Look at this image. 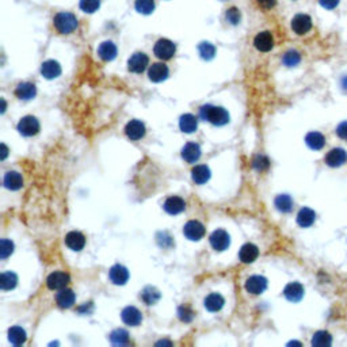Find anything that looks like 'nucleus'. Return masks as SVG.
<instances>
[{"instance_id": "nucleus-27", "label": "nucleus", "mask_w": 347, "mask_h": 347, "mask_svg": "<svg viewBox=\"0 0 347 347\" xmlns=\"http://www.w3.org/2000/svg\"><path fill=\"white\" fill-rule=\"evenodd\" d=\"M5 186L9 189V190H19L22 186H23V178L22 175L17 171H9V172L5 175Z\"/></svg>"}, {"instance_id": "nucleus-30", "label": "nucleus", "mask_w": 347, "mask_h": 347, "mask_svg": "<svg viewBox=\"0 0 347 347\" xmlns=\"http://www.w3.org/2000/svg\"><path fill=\"white\" fill-rule=\"evenodd\" d=\"M315 220H316V213L309 208H303L299 212V214H297V222L303 228L311 226L315 222Z\"/></svg>"}, {"instance_id": "nucleus-52", "label": "nucleus", "mask_w": 347, "mask_h": 347, "mask_svg": "<svg viewBox=\"0 0 347 347\" xmlns=\"http://www.w3.org/2000/svg\"><path fill=\"white\" fill-rule=\"evenodd\" d=\"M6 111V102L5 99H2V113H5Z\"/></svg>"}, {"instance_id": "nucleus-14", "label": "nucleus", "mask_w": 347, "mask_h": 347, "mask_svg": "<svg viewBox=\"0 0 347 347\" xmlns=\"http://www.w3.org/2000/svg\"><path fill=\"white\" fill-rule=\"evenodd\" d=\"M254 45L259 52H269L274 46V38L270 31H262L254 38Z\"/></svg>"}, {"instance_id": "nucleus-39", "label": "nucleus", "mask_w": 347, "mask_h": 347, "mask_svg": "<svg viewBox=\"0 0 347 347\" xmlns=\"http://www.w3.org/2000/svg\"><path fill=\"white\" fill-rule=\"evenodd\" d=\"M198 52L204 60H212L216 54V48L210 42H201L198 45Z\"/></svg>"}, {"instance_id": "nucleus-33", "label": "nucleus", "mask_w": 347, "mask_h": 347, "mask_svg": "<svg viewBox=\"0 0 347 347\" xmlns=\"http://www.w3.org/2000/svg\"><path fill=\"white\" fill-rule=\"evenodd\" d=\"M140 297H141V300H143L147 305H153V304H156L157 301L160 300V293H159V291H157L156 287L147 286L143 292H141Z\"/></svg>"}, {"instance_id": "nucleus-22", "label": "nucleus", "mask_w": 347, "mask_h": 347, "mask_svg": "<svg viewBox=\"0 0 347 347\" xmlns=\"http://www.w3.org/2000/svg\"><path fill=\"white\" fill-rule=\"evenodd\" d=\"M182 157L187 163H195L201 157V147L197 143H187L182 148Z\"/></svg>"}, {"instance_id": "nucleus-32", "label": "nucleus", "mask_w": 347, "mask_h": 347, "mask_svg": "<svg viewBox=\"0 0 347 347\" xmlns=\"http://www.w3.org/2000/svg\"><path fill=\"white\" fill-rule=\"evenodd\" d=\"M305 143L313 151H319L325 145V139L324 136L319 133V132H311L305 137Z\"/></svg>"}, {"instance_id": "nucleus-8", "label": "nucleus", "mask_w": 347, "mask_h": 347, "mask_svg": "<svg viewBox=\"0 0 347 347\" xmlns=\"http://www.w3.org/2000/svg\"><path fill=\"white\" fill-rule=\"evenodd\" d=\"M148 64H149V59L145 53L137 52L128 60V70L133 74H141L147 70Z\"/></svg>"}, {"instance_id": "nucleus-46", "label": "nucleus", "mask_w": 347, "mask_h": 347, "mask_svg": "<svg viewBox=\"0 0 347 347\" xmlns=\"http://www.w3.org/2000/svg\"><path fill=\"white\" fill-rule=\"evenodd\" d=\"M319 3L323 9L325 10H334L336 9L340 3V0H319Z\"/></svg>"}, {"instance_id": "nucleus-40", "label": "nucleus", "mask_w": 347, "mask_h": 347, "mask_svg": "<svg viewBox=\"0 0 347 347\" xmlns=\"http://www.w3.org/2000/svg\"><path fill=\"white\" fill-rule=\"evenodd\" d=\"M282 61H283V64L286 65V67H291L292 68V67L299 65V63L301 61V56H300V53L297 50H289V52L283 54Z\"/></svg>"}, {"instance_id": "nucleus-47", "label": "nucleus", "mask_w": 347, "mask_h": 347, "mask_svg": "<svg viewBox=\"0 0 347 347\" xmlns=\"http://www.w3.org/2000/svg\"><path fill=\"white\" fill-rule=\"evenodd\" d=\"M260 9L263 10H271L274 6L277 5V0H256Z\"/></svg>"}, {"instance_id": "nucleus-15", "label": "nucleus", "mask_w": 347, "mask_h": 347, "mask_svg": "<svg viewBox=\"0 0 347 347\" xmlns=\"http://www.w3.org/2000/svg\"><path fill=\"white\" fill-rule=\"evenodd\" d=\"M148 76L152 82H164L165 79L168 78V67L163 63H155L151 65V68L148 71Z\"/></svg>"}, {"instance_id": "nucleus-16", "label": "nucleus", "mask_w": 347, "mask_h": 347, "mask_svg": "<svg viewBox=\"0 0 347 347\" xmlns=\"http://www.w3.org/2000/svg\"><path fill=\"white\" fill-rule=\"evenodd\" d=\"M65 244L72 251H82L86 246V238H84V235L78 232V230H72L65 236Z\"/></svg>"}, {"instance_id": "nucleus-28", "label": "nucleus", "mask_w": 347, "mask_h": 347, "mask_svg": "<svg viewBox=\"0 0 347 347\" xmlns=\"http://www.w3.org/2000/svg\"><path fill=\"white\" fill-rule=\"evenodd\" d=\"M179 128L183 133H194L198 128V120L193 114H185L179 120Z\"/></svg>"}, {"instance_id": "nucleus-11", "label": "nucleus", "mask_w": 347, "mask_h": 347, "mask_svg": "<svg viewBox=\"0 0 347 347\" xmlns=\"http://www.w3.org/2000/svg\"><path fill=\"white\" fill-rule=\"evenodd\" d=\"M125 133L130 140L137 141V140L143 139L145 136V125L139 120H132L126 124Z\"/></svg>"}, {"instance_id": "nucleus-49", "label": "nucleus", "mask_w": 347, "mask_h": 347, "mask_svg": "<svg viewBox=\"0 0 347 347\" xmlns=\"http://www.w3.org/2000/svg\"><path fill=\"white\" fill-rule=\"evenodd\" d=\"M2 149H3V153H2V159L5 160L7 155H9V148L6 147V144H2Z\"/></svg>"}, {"instance_id": "nucleus-3", "label": "nucleus", "mask_w": 347, "mask_h": 347, "mask_svg": "<svg viewBox=\"0 0 347 347\" xmlns=\"http://www.w3.org/2000/svg\"><path fill=\"white\" fill-rule=\"evenodd\" d=\"M175 52H177L175 43L167 38L159 39V41L155 43V48H153V53H155L157 59H160V60H169V59H172Z\"/></svg>"}, {"instance_id": "nucleus-35", "label": "nucleus", "mask_w": 347, "mask_h": 347, "mask_svg": "<svg viewBox=\"0 0 347 347\" xmlns=\"http://www.w3.org/2000/svg\"><path fill=\"white\" fill-rule=\"evenodd\" d=\"M274 204H275V208L282 213H289L293 209V200L291 198V195L287 194L278 195Z\"/></svg>"}, {"instance_id": "nucleus-37", "label": "nucleus", "mask_w": 347, "mask_h": 347, "mask_svg": "<svg viewBox=\"0 0 347 347\" xmlns=\"http://www.w3.org/2000/svg\"><path fill=\"white\" fill-rule=\"evenodd\" d=\"M110 342L113 343L114 346H125V344H128L129 343V334H128V331L122 330V328L114 330L110 334Z\"/></svg>"}, {"instance_id": "nucleus-26", "label": "nucleus", "mask_w": 347, "mask_h": 347, "mask_svg": "<svg viewBox=\"0 0 347 347\" xmlns=\"http://www.w3.org/2000/svg\"><path fill=\"white\" fill-rule=\"evenodd\" d=\"M35 94H37L35 86L27 82L19 83L17 87V90H15V95H17L19 99H23V100L33 99V98L35 96Z\"/></svg>"}, {"instance_id": "nucleus-6", "label": "nucleus", "mask_w": 347, "mask_h": 347, "mask_svg": "<svg viewBox=\"0 0 347 347\" xmlns=\"http://www.w3.org/2000/svg\"><path fill=\"white\" fill-rule=\"evenodd\" d=\"M311 29H312V18L307 14H297L292 19V30L295 31L296 34H307Z\"/></svg>"}, {"instance_id": "nucleus-19", "label": "nucleus", "mask_w": 347, "mask_h": 347, "mask_svg": "<svg viewBox=\"0 0 347 347\" xmlns=\"http://www.w3.org/2000/svg\"><path fill=\"white\" fill-rule=\"evenodd\" d=\"M164 210L168 214H172V216H175V214H179V213H182L185 209H186V202L181 198V197H177V195H174V197H169V198H167V201L164 202Z\"/></svg>"}, {"instance_id": "nucleus-25", "label": "nucleus", "mask_w": 347, "mask_h": 347, "mask_svg": "<svg viewBox=\"0 0 347 347\" xmlns=\"http://www.w3.org/2000/svg\"><path fill=\"white\" fill-rule=\"evenodd\" d=\"M224 304H225L224 297L218 293H210L204 301L205 308L208 309L209 312H218L224 307Z\"/></svg>"}, {"instance_id": "nucleus-50", "label": "nucleus", "mask_w": 347, "mask_h": 347, "mask_svg": "<svg viewBox=\"0 0 347 347\" xmlns=\"http://www.w3.org/2000/svg\"><path fill=\"white\" fill-rule=\"evenodd\" d=\"M342 87L347 91V76H344V78L342 79Z\"/></svg>"}, {"instance_id": "nucleus-43", "label": "nucleus", "mask_w": 347, "mask_h": 347, "mask_svg": "<svg viewBox=\"0 0 347 347\" xmlns=\"http://www.w3.org/2000/svg\"><path fill=\"white\" fill-rule=\"evenodd\" d=\"M252 167L258 171H266L270 167V160L263 155H258L252 160Z\"/></svg>"}, {"instance_id": "nucleus-20", "label": "nucleus", "mask_w": 347, "mask_h": 347, "mask_svg": "<svg viewBox=\"0 0 347 347\" xmlns=\"http://www.w3.org/2000/svg\"><path fill=\"white\" fill-rule=\"evenodd\" d=\"M283 295L292 303H299L300 300L304 297V286L299 282H291L285 287Z\"/></svg>"}, {"instance_id": "nucleus-51", "label": "nucleus", "mask_w": 347, "mask_h": 347, "mask_svg": "<svg viewBox=\"0 0 347 347\" xmlns=\"http://www.w3.org/2000/svg\"><path fill=\"white\" fill-rule=\"evenodd\" d=\"M156 344H157V346H160V344H168V346H171L172 343L168 342V340H160V342H157Z\"/></svg>"}, {"instance_id": "nucleus-48", "label": "nucleus", "mask_w": 347, "mask_h": 347, "mask_svg": "<svg viewBox=\"0 0 347 347\" xmlns=\"http://www.w3.org/2000/svg\"><path fill=\"white\" fill-rule=\"evenodd\" d=\"M336 135H338L339 139L347 140V122H342V124L336 128Z\"/></svg>"}, {"instance_id": "nucleus-21", "label": "nucleus", "mask_w": 347, "mask_h": 347, "mask_svg": "<svg viewBox=\"0 0 347 347\" xmlns=\"http://www.w3.org/2000/svg\"><path fill=\"white\" fill-rule=\"evenodd\" d=\"M41 74H42L43 78L49 79V80L59 78L61 75L60 64L54 60L45 61V63H42V65H41Z\"/></svg>"}, {"instance_id": "nucleus-34", "label": "nucleus", "mask_w": 347, "mask_h": 347, "mask_svg": "<svg viewBox=\"0 0 347 347\" xmlns=\"http://www.w3.org/2000/svg\"><path fill=\"white\" fill-rule=\"evenodd\" d=\"M18 283V277L17 274L13 273V271H5L0 277V286L3 291H11L14 287L17 286Z\"/></svg>"}, {"instance_id": "nucleus-9", "label": "nucleus", "mask_w": 347, "mask_h": 347, "mask_svg": "<svg viewBox=\"0 0 347 347\" xmlns=\"http://www.w3.org/2000/svg\"><path fill=\"white\" fill-rule=\"evenodd\" d=\"M71 278L70 275L64 271H54L46 279V285H48L49 289L52 291H61L67 287V285L70 283Z\"/></svg>"}, {"instance_id": "nucleus-44", "label": "nucleus", "mask_w": 347, "mask_h": 347, "mask_svg": "<svg viewBox=\"0 0 347 347\" xmlns=\"http://www.w3.org/2000/svg\"><path fill=\"white\" fill-rule=\"evenodd\" d=\"M225 18L230 25H239L240 19H242V15H240V11L236 7H230L229 10H226Z\"/></svg>"}, {"instance_id": "nucleus-24", "label": "nucleus", "mask_w": 347, "mask_h": 347, "mask_svg": "<svg viewBox=\"0 0 347 347\" xmlns=\"http://www.w3.org/2000/svg\"><path fill=\"white\" fill-rule=\"evenodd\" d=\"M75 300H76L75 293L71 289H67V287L61 289L56 296V303L60 308H71L75 304Z\"/></svg>"}, {"instance_id": "nucleus-10", "label": "nucleus", "mask_w": 347, "mask_h": 347, "mask_svg": "<svg viewBox=\"0 0 347 347\" xmlns=\"http://www.w3.org/2000/svg\"><path fill=\"white\" fill-rule=\"evenodd\" d=\"M267 287V279L262 275H252L246 281V291L251 295H260Z\"/></svg>"}, {"instance_id": "nucleus-17", "label": "nucleus", "mask_w": 347, "mask_h": 347, "mask_svg": "<svg viewBox=\"0 0 347 347\" xmlns=\"http://www.w3.org/2000/svg\"><path fill=\"white\" fill-rule=\"evenodd\" d=\"M108 277L114 285H125L129 279V271L124 266L114 265L108 271Z\"/></svg>"}, {"instance_id": "nucleus-31", "label": "nucleus", "mask_w": 347, "mask_h": 347, "mask_svg": "<svg viewBox=\"0 0 347 347\" xmlns=\"http://www.w3.org/2000/svg\"><path fill=\"white\" fill-rule=\"evenodd\" d=\"M26 331L23 330L19 325H15V327H11L9 330V340L13 343L14 346H21L23 343L26 342Z\"/></svg>"}, {"instance_id": "nucleus-45", "label": "nucleus", "mask_w": 347, "mask_h": 347, "mask_svg": "<svg viewBox=\"0 0 347 347\" xmlns=\"http://www.w3.org/2000/svg\"><path fill=\"white\" fill-rule=\"evenodd\" d=\"M194 315L195 313L193 312V309H191L190 307H186V305H183V307H181V308L178 309L179 319L182 321H185V323H190V321L194 319Z\"/></svg>"}, {"instance_id": "nucleus-1", "label": "nucleus", "mask_w": 347, "mask_h": 347, "mask_svg": "<svg viewBox=\"0 0 347 347\" xmlns=\"http://www.w3.org/2000/svg\"><path fill=\"white\" fill-rule=\"evenodd\" d=\"M200 117L204 121H209L216 126L226 125L229 122V114L224 107L213 106V104H205L200 108Z\"/></svg>"}, {"instance_id": "nucleus-4", "label": "nucleus", "mask_w": 347, "mask_h": 347, "mask_svg": "<svg viewBox=\"0 0 347 347\" xmlns=\"http://www.w3.org/2000/svg\"><path fill=\"white\" fill-rule=\"evenodd\" d=\"M18 132H19L22 136H26V137L35 136L39 132L38 120L35 117H33V115H26V117H23L21 121L18 122Z\"/></svg>"}, {"instance_id": "nucleus-41", "label": "nucleus", "mask_w": 347, "mask_h": 347, "mask_svg": "<svg viewBox=\"0 0 347 347\" xmlns=\"http://www.w3.org/2000/svg\"><path fill=\"white\" fill-rule=\"evenodd\" d=\"M100 7V0H80V9L84 13L92 14Z\"/></svg>"}, {"instance_id": "nucleus-36", "label": "nucleus", "mask_w": 347, "mask_h": 347, "mask_svg": "<svg viewBox=\"0 0 347 347\" xmlns=\"http://www.w3.org/2000/svg\"><path fill=\"white\" fill-rule=\"evenodd\" d=\"M332 343V336L327 331H317L312 338V346L315 347H328Z\"/></svg>"}, {"instance_id": "nucleus-13", "label": "nucleus", "mask_w": 347, "mask_h": 347, "mask_svg": "<svg viewBox=\"0 0 347 347\" xmlns=\"http://www.w3.org/2000/svg\"><path fill=\"white\" fill-rule=\"evenodd\" d=\"M347 161V152L342 148H334L325 155V163L330 167H340Z\"/></svg>"}, {"instance_id": "nucleus-12", "label": "nucleus", "mask_w": 347, "mask_h": 347, "mask_svg": "<svg viewBox=\"0 0 347 347\" xmlns=\"http://www.w3.org/2000/svg\"><path fill=\"white\" fill-rule=\"evenodd\" d=\"M121 319L125 324L130 327H137L143 321V315L136 307H126L121 313Z\"/></svg>"}, {"instance_id": "nucleus-42", "label": "nucleus", "mask_w": 347, "mask_h": 347, "mask_svg": "<svg viewBox=\"0 0 347 347\" xmlns=\"http://www.w3.org/2000/svg\"><path fill=\"white\" fill-rule=\"evenodd\" d=\"M14 252V243L9 239H3L2 244H0V258L2 259H7Z\"/></svg>"}, {"instance_id": "nucleus-7", "label": "nucleus", "mask_w": 347, "mask_h": 347, "mask_svg": "<svg viewBox=\"0 0 347 347\" xmlns=\"http://www.w3.org/2000/svg\"><path fill=\"white\" fill-rule=\"evenodd\" d=\"M209 240H210V244H212L213 250H216V251L220 252L228 250V247H229L230 244L229 235H228V232H225L224 229L214 230V232L210 235Z\"/></svg>"}, {"instance_id": "nucleus-2", "label": "nucleus", "mask_w": 347, "mask_h": 347, "mask_svg": "<svg viewBox=\"0 0 347 347\" xmlns=\"http://www.w3.org/2000/svg\"><path fill=\"white\" fill-rule=\"evenodd\" d=\"M53 25L56 30L61 34H71L78 29V19L74 14L71 13H59L53 19Z\"/></svg>"}, {"instance_id": "nucleus-38", "label": "nucleus", "mask_w": 347, "mask_h": 347, "mask_svg": "<svg viewBox=\"0 0 347 347\" xmlns=\"http://www.w3.org/2000/svg\"><path fill=\"white\" fill-rule=\"evenodd\" d=\"M135 7L137 10V13L149 15L155 10V0H136Z\"/></svg>"}, {"instance_id": "nucleus-29", "label": "nucleus", "mask_w": 347, "mask_h": 347, "mask_svg": "<svg viewBox=\"0 0 347 347\" xmlns=\"http://www.w3.org/2000/svg\"><path fill=\"white\" fill-rule=\"evenodd\" d=\"M191 177L197 185H204L210 179V169H209L208 165H197L191 171Z\"/></svg>"}, {"instance_id": "nucleus-18", "label": "nucleus", "mask_w": 347, "mask_h": 347, "mask_svg": "<svg viewBox=\"0 0 347 347\" xmlns=\"http://www.w3.org/2000/svg\"><path fill=\"white\" fill-rule=\"evenodd\" d=\"M258 256H259V248L252 243L244 244L239 251V259L243 263H252L258 259Z\"/></svg>"}, {"instance_id": "nucleus-5", "label": "nucleus", "mask_w": 347, "mask_h": 347, "mask_svg": "<svg viewBox=\"0 0 347 347\" xmlns=\"http://www.w3.org/2000/svg\"><path fill=\"white\" fill-rule=\"evenodd\" d=\"M183 235L191 242H198L205 236V226L202 222L191 220L183 226Z\"/></svg>"}, {"instance_id": "nucleus-23", "label": "nucleus", "mask_w": 347, "mask_h": 347, "mask_svg": "<svg viewBox=\"0 0 347 347\" xmlns=\"http://www.w3.org/2000/svg\"><path fill=\"white\" fill-rule=\"evenodd\" d=\"M98 54L103 61H111L117 57V46L111 41H104L98 48Z\"/></svg>"}]
</instances>
